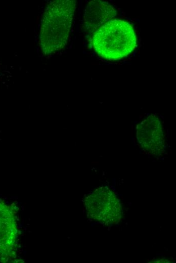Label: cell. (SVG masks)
<instances>
[{"instance_id":"obj_1","label":"cell","mask_w":176,"mask_h":263,"mask_svg":"<svg viewBox=\"0 0 176 263\" xmlns=\"http://www.w3.org/2000/svg\"><path fill=\"white\" fill-rule=\"evenodd\" d=\"M76 3L73 0H56L46 7L39 34L40 47L44 55L60 51L67 43Z\"/></svg>"},{"instance_id":"obj_2","label":"cell","mask_w":176,"mask_h":263,"mask_svg":"<svg viewBox=\"0 0 176 263\" xmlns=\"http://www.w3.org/2000/svg\"><path fill=\"white\" fill-rule=\"evenodd\" d=\"M137 43L133 25L122 20H111L96 30L92 37L93 48L102 58L115 61L126 57Z\"/></svg>"},{"instance_id":"obj_3","label":"cell","mask_w":176,"mask_h":263,"mask_svg":"<svg viewBox=\"0 0 176 263\" xmlns=\"http://www.w3.org/2000/svg\"><path fill=\"white\" fill-rule=\"evenodd\" d=\"M84 205L89 217L106 226L116 224L123 217L120 200L108 188L96 189L85 197Z\"/></svg>"},{"instance_id":"obj_4","label":"cell","mask_w":176,"mask_h":263,"mask_svg":"<svg viewBox=\"0 0 176 263\" xmlns=\"http://www.w3.org/2000/svg\"><path fill=\"white\" fill-rule=\"evenodd\" d=\"M17 211L12 204L0 200V260L14 261L18 248Z\"/></svg>"},{"instance_id":"obj_5","label":"cell","mask_w":176,"mask_h":263,"mask_svg":"<svg viewBox=\"0 0 176 263\" xmlns=\"http://www.w3.org/2000/svg\"><path fill=\"white\" fill-rule=\"evenodd\" d=\"M116 14L115 9L107 2L93 1L86 6L84 15V26L88 33L94 32Z\"/></svg>"}]
</instances>
